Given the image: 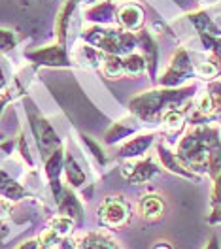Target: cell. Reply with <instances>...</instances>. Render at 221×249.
<instances>
[{
	"instance_id": "obj_34",
	"label": "cell",
	"mask_w": 221,
	"mask_h": 249,
	"mask_svg": "<svg viewBox=\"0 0 221 249\" xmlns=\"http://www.w3.org/2000/svg\"><path fill=\"white\" fill-rule=\"evenodd\" d=\"M210 202L212 206H221V172L214 178V189H212Z\"/></svg>"
},
{
	"instance_id": "obj_26",
	"label": "cell",
	"mask_w": 221,
	"mask_h": 249,
	"mask_svg": "<svg viewBox=\"0 0 221 249\" xmlns=\"http://www.w3.org/2000/svg\"><path fill=\"white\" fill-rule=\"evenodd\" d=\"M74 227H76V221L72 217H66L63 213H61L59 217H53L48 225V229H51L53 232L57 234V236H61V238L70 236L72 231H74Z\"/></svg>"
},
{
	"instance_id": "obj_40",
	"label": "cell",
	"mask_w": 221,
	"mask_h": 249,
	"mask_svg": "<svg viewBox=\"0 0 221 249\" xmlns=\"http://www.w3.org/2000/svg\"><path fill=\"white\" fill-rule=\"evenodd\" d=\"M151 249H172V246L168 242H157V244H153Z\"/></svg>"
},
{
	"instance_id": "obj_29",
	"label": "cell",
	"mask_w": 221,
	"mask_h": 249,
	"mask_svg": "<svg viewBox=\"0 0 221 249\" xmlns=\"http://www.w3.org/2000/svg\"><path fill=\"white\" fill-rule=\"evenodd\" d=\"M218 72H220V68H218V62L216 61H204V62H201L199 66H195V74L204 79L216 78Z\"/></svg>"
},
{
	"instance_id": "obj_5",
	"label": "cell",
	"mask_w": 221,
	"mask_h": 249,
	"mask_svg": "<svg viewBox=\"0 0 221 249\" xmlns=\"http://www.w3.org/2000/svg\"><path fill=\"white\" fill-rule=\"evenodd\" d=\"M96 217L102 227L119 229V227L127 225L130 219V204L127 202L123 196H117V195L108 196L98 206Z\"/></svg>"
},
{
	"instance_id": "obj_15",
	"label": "cell",
	"mask_w": 221,
	"mask_h": 249,
	"mask_svg": "<svg viewBox=\"0 0 221 249\" xmlns=\"http://www.w3.org/2000/svg\"><path fill=\"white\" fill-rule=\"evenodd\" d=\"M76 6H78V0H66V2L63 4V8L59 10V14H57L55 34H57V40H59L61 46H66L68 29H70L72 17H74V12H76Z\"/></svg>"
},
{
	"instance_id": "obj_23",
	"label": "cell",
	"mask_w": 221,
	"mask_h": 249,
	"mask_svg": "<svg viewBox=\"0 0 221 249\" xmlns=\"http://www.w3.org/2000/svg\"><path fill=\"white\" fill-rule=\"evenodd\" d=\"M134 130H136V126L125 123V121H117V123L111 124V128L106 132L104 142H106L108 145H113V143H117V142L127 140L130 134H134Z\"/></svg>"
},
{
	"instance_id": "obj_9",
	"label": "cell",
	"mask_w": 221,
	"mask_h": 249,
	"mask_svg": "<svg viewBox=\"0 0 221 249\" xmlns=\"http://www.w3.org/2000/svg\"><path fill=\"white\" fill-rule=\"evenodd\" d=\"M44 172H46V178L51 187V193H53V198L57 200L63 185H61V174L64 172V149L59 147L57 151H53L51 155L46 159V164H44Z\"/></svg>"
},
{
	"instance_id": "obj_44",
	"label": "cell",
	"mask_w": 221,
	"mask_h": 249,
	"mask_svg": "<svg viewBox=\"0 0 221 249\" xmlns=\"http://www.w3.org/2000/svg\"><path fill=\"white\" fill-rule=\"evenodd\" d=\"M78 2H79V0H78Z\"/></svg>"
},
{
	"instance_id": "obj_18",
	"label": "cell",
	"mask_w": 221,
	"mask_h": 249,
	"mask_svg": "<svg viewBox=\"0 0 221 249\" xmlns=\"http://www.w3.org/2000/svg\"><path fill=\"white\" fill-rule=\"evenodd\" d=\"M0 196L10 200V202H17V200H23L29 196L27 189L17 183L16 179H12L4 170H0Z\"/></svg>"
},
{
	"instance_id": "obj_4",
	"label": "cell",
	"mask_w": 221,
	"mask_h": 249,
	"mask_svg": "<svg viewBox=\"0 0 221 249\" xmlns=\"http://www.w3.org/2000/svg\"><path fill=\"white\" fill-rule=\"evenodd\" d=\"M27 115H29L32 136L36 140V145H38V151H40L42 159H48L53 151H57L59 147H63V142L59 138V134L55 132V128L36 109V106L32 102H27Z\"/></svg>"
},
{
	"instance_id": "obj_19",
	"label": "cell",
	"mask_w": 221,
	"mask_h": 249,
	"mask_svg": "<svg viewBox=\"0 0 221 249\" xmlns=\"http://www.w3.org/2000/svg\"><path fill=\"white\" fill-rule=\"evenodd\" d=\"M64 176H66V181L72 189H79L87 181V176H85V172L81 170L78 160L70 153H66V151H64Z\"/></svg>"
},
{
	"instance_id": "obj_31",
	"label": "cell",
	"mask_w": 221,
	"mask_h": 249,
	"mask_svg": "<svg viewBox=\"0 0 221 249\" xmlns=\"http://www.w3.org/2000/svg\"><path fill=\"white\" fill-rule=\"evenodd\" d=\"M17 46L16 32L8 31V29H0V53H8Z\"/></svg>"
},
{
	"instance_id": "obj_21",
	"label": "cell",
	"mask_w": 221,
	"mask_h": 249,
	"mask_svg": "<svg viewBox=\"0 0 221 249\" xmlns=\"http://www.w3.org/2000/svg\"><path fill=\"white\" fill-rule=\"evenodd\" d=\"M78 249H121L119 244H115L108 234L91 232L87 234L78 244Z\"/></svg>"
},
{
	"instance_id": "obj_11",
	"label": "cell",
	"mask_w": 221,
	"mask_h": 249,
	"mask_svg": "<svg viewBox=\"0 0 221 249\" xmlns=\"http://www.w3.org/2000/svg\"><path fill=\"white\" fill-rule=\"evenodd\" d=\"M157 157H159V160H161V164L168 172H172V174L180 176V178H185V179H199V176L193 174V172L184 164V160L178 157V153L168 151L163 143L157 145Z\"/></svg>"
},
{
	"instance_id": "obj_1",
	"label": "cell",
	"mask_w": 221,
	"mask_h": 249,
	"mask_svg": "<svg viewBox=\"0 0 221 249\" xmlns=\"http://www.w3.org/2000/svg\"><path fill=\"white\" fill-rule=\"evenodd\" d=\"M178 157L193 174H210L216 178L221 172V140L218 128L199 124L178 143Z\"/></svg>"
},
{
	"instance_id": "obj_25",
	"label": "cell",
	"mask_w": 221,
	"mask_h": 249,
	"mask_svg": "<svg viewBox=\"0 0 221 249\" xmlns=\"http://www.w3.org/2000/svg\"><path fill=\"white\" fill-rule=\"evenodd\" d=\"M184 121H185V113L184 109H168L163 113L161 117V123L165 126L166 132H176L184 126Z\"/></svg>"
},
{
	"instance_id": "obj_12",
	"label": "cell",
	"mask_w": 221,
	"mask_h": 249,
	"mask_svg": "<svg viewBox=\"0 0 221 249\" xmlns=\"http://www.w3.org/2000/svg\"><path fill=\"white\" fill-rule=\"evenodd\" d=\"M153 140H155V134H140L136 138H130L129 142H125L119 149L117 157L119 159H138V157L146 155V151L153 145Z\"/></svg>"
},
{
	"instance_id": "obj_14",
	"label": "cell",
	"mask_w": 221,
	"mask_h": 249,
	"mask_svg": "<svg viewBox=\"0 0 221 249\" xmlns=\"http://www.w3.org/2000/svg\"><path fill=\"white\" fill-rule=\"evenodd\" d=\"M115 14L117 6L113 4V0H102L85 12V19L93 25H110L111 21H115Z\"/></svg>"
},
{
	"instance_id": "obj_32",
	"label": "cell",
	"mask_w": 221,
	"mask_h": 249,
	"mask_svg": "<svg viewBox=\"0 0 221 249\" xmlns=\"http://www.w3.org/2000/svg\"><path fill=\"white\" fill-rule=\"evenodd\" d=\"M197 109H199V113L204 115V117L214 115V102H212V96L208 94V91L197 98Z\"/></svg>"
},
{
	"instance_id": "obj_27",
	"label": "cell",
	"mask_w": 221,
	"mask_h": 249,
	"mask_svg": "<svg viewBox=\"0 0 221 249\" xmlns=\"http://www.w3.org/2000/svg\"><path fill=\"white\" fill-rule=\"evenodd\" d=\"M100 66L108 78H119L123 74V57L121 55H104Z\"/></svg>"
},
{
	"instance_id": "obj_30",
	"label": "cell",
	"mask_w": 221,
	"mask_h": 249,
	"mask_svg": "<svg viewBox=\"0 0 221 249\" xmlns=\"http://www.w3.org/2000/svg\"><path fill=\"white\" fill-rule=\"evenodd\" d=\"M208 94L214 102V115L221 119V81H212L208 85Z\"/></svg>"
},
{
	"instance_id": "obj_36",
	"label": "cell",
	"mask_w": 221,
	"mask_h": 249,
	"mask_svg": "<svg viewBox=\"0 0 221 249\" xmlns=\"http://www.w3.org/2000/svg\"><path fill=\"white\" fill-rule=\"evenodd\" d=\"M210 225H221V206H212V213L208 217Z\"/></svg>"
},
{
	"instance_id": "obj_43",
	"label": "cell",
	"mask_w": 221,
	"mask_h": 249,
	"mask_svg": "<svg viewBox=\"0 0 221 249\" xmlns=\"http://www.w3.org/2000/svg\"><path fill=\"white\" fill-rule=\"evenodd\" d=\"M40 249H55V248H48V246H40Z\"/></svg>"
},
{
	"instance_id": "obj_10",
	"label": "cell",
	"mask_w": 221,
	"mask_h": 249,
	"mask_svg": "<svg viewBox=\"0 0 221 249\" xmlns=\"http://www.w3.org/2000/svg\"><path fill=\"white\" fill-rule=\"evenodd\" d=\"M115 21L119 23V27L123 31L129 32H138L144 27V21H146V14H144L142 6L130 2V4H123L117 8V14H115Z\"/></svg>"
},
{
	"instance_id": "obj_2",
	"label": "cell",
	"mask_w": 221,
	"mask_h": 249,
	"mask_svg": "<svg viewBox=\"0 0 221 249\" xmlns=\"http://www.w3.org/2000/svg\"><path fill=\"white\" fill-rule=\"evenodd\" d=\"M195 93V85L182 87V89H168L163 87L157 91H147L144 94H138L130 100L129 108L134 117L140 121H157L163 117L165 111L168 109H180V106L187 104L189 98Z\"/></svg>"
},
{
	"instance_id": "obj_22",
	"label": "cell",
	"mask_w": 221,
	"mask_h": 249,
	"mask_svg": "<svg viewBox=\"0 0 221 249\" xmlns=\"http://www.w3.org/2000/svg\"><path fill=\"white\" fill-rule=\"evenodd\" d=\"M189 21L193 23L195 31L199 34H210V36H220L221 31L216 27V23L212 21V17L208 16L206 12H195L189 14Z\"/></svg>"
},
{
	"instance_id": "obj_39",
	"label": "cell",
	"mask_w": 221,
	"mask_h": 249,
	"mask_svg": "<svg viewBox=\"0 0 221 249\" xmlns=\"http://www.w3.org/2000/svg\"><path fill=\"white\" fill-rule=\"evenodd\" d=\"M204 249H220V240H218V236H216V234H212V236H210V240H208V244H206Z\"/></svg>"
},
{
	"instance_id": "obj_13",
	"label": "cell",
	"mask_w": 221,
	"mask_h": 249,
	"mask_svg": "<svg viewBox=\"0 0 221 249\" xmlns=\"http://www.w3.org/2000/svg\"><path fill=\"white\" fill-rule=\"evenodd\" d=\"M138 46L142 49V57L146 64H147V74H149V79H155L157 76V44L153 40V36L149 32H140L138 34Z\"/></svg>"
},
{
	"instance_id": "obj_6",
	"label": "cell",
	"mask_w": 221,
	"mask_h": 249,
	"mask_svg": "<svg viewBox=\"0 0 221 249\" xmlns=\"http://www.w3.org/2000/svg\"><path fill=\"white\" fill-rule=\"evenodd\" d=\"M191 76H195V66L191 62L189 53L185 49H178L174 53L170 64H168V70L159 78V85L168 87V89H176L185 79H189Z\"/></svg>"
},
{
	"instance_id": "obj_28",
	"label": "cell",
	"mask_w": 221,
	"mask_h": 249,
	"mask_svg": "<svg viewBox=\"0 0 221 249\" xmlns=\"http://www.w3.org/2000/svg\"><path fill=\"white\" fill-rule=\"evenodd\" d=\"M201 44L206 51H212L216 55V59L221 61V38L220 36H210V34H199Z\"/></svg>"
},
{
	"instance_id": "obj_20",
	"label": "cell",
	"mask_w": 221,
	"mask_h": 249,
	"mask_svg": "<svg viewBox=\"0 0 221 249\" xmlns=\"http://www.w3.org/2000/svg\"><path fill=\"white\" fill-rule=\"evenodd\" d=\"M102 57H104V53L98 51L96 47L89 46V44L78 47L76 53H74L76 62L81 64V66H85V68H89V70H93V68H96V66H100V64H102Z\"/></svg>"
},
{
	"instance_id": "obj_8",
	"label": "cell",
	"mask_w": 221,
	"mask_h": 249,
	"mask_svg": "<svg viewBox=\"0 0 221 249\" xmlns=\"http://www.w3.org/2000/svg\"><path fill=\"white\" fill-rule=\"evenodd\" d=\"M157 174L159 168L153 159H144V160H138V162H127L125 166L121 168V176L132 185H144L151 178H155Z\"/></svg>"
},
{
	"instance_id": "obj_16",
	"label": "cell",
	"mask_w": 221,
	"mask_h": 249,
	"mask_svg": "<svg viewBox=\"0 0 221 249\" xmlns=\"http://www.w3.org/2000/svg\"><path fill=\"white\" fill-rule=\"evenodd\" d=\"M57 204H59V210H61L63 215L72 217L78 225L83 221V208H81L78 196L74 195L72 189H64L63 187V191H61V195L57 198Z\"/></svg>"
},
{
	"instance_id": "obj_17",
	"label": "cell",
	"mask_w": 221,
	"mask_h": 249,
	"mask_svg": "<svg viewBox=\"0 0 221 249\" xmlns=\"http://www.w3.org/2000/svg\"><path fill=\"white\" fill-rule=\"evenodd\" d=\"M138 215L147 221H155L165 213V200L159 195H144L138 200Z\"/></svg>"
},
{
	"instance_id": "obj_35",
	"label": "cell",
	"mask_w": 221,
	"mask_h": 249,
	"mask_svg": "<svg viewBox=\"0 0 221 249\" xmlns=\"http://www.w3.org/2000/svg\"><path fill=\"white\" fill-rule=\"evenodd\" d=\"M19 151H21V155H23V159L29 162L32 166V159H31V153H29V147H27V140H25V136L21 134L19 136Z\"/></svg>"
},
{
	"instance_id": "obj_33",
	"label": "cell",
	"mask_w": 221,
	"mask_h": 249,
	"mask_svg": "<svg viewBox=\"0 0 221 249\" xmlns=\"http://www.w3.org/2000/svg\"><path fill=\"white\" fill-rule=\"evenodd\" d=\"M81 142L85 143V147L91 151V155L95 157L96 160H98V164H106V155L102 153V149H100V145L96 143L95 140H91L89 136H85V134H81Z\"/></svg>"
},
{
	"instance_id": "obj_24",
	"label": "cell",
	"mask_w": 221,
	"mask_h": 249,
	"mask_svg": "<svg viewBox=\"0 0 221 249\" xmlns=\"http://www.w3.org/2000/svg\"><path fill=\"white\" fill-rule=\"evenodd\" d=\"M144 72H147V64H146L142 55L129 53V55L123 57V74H127V76H140Z\"/></svg>"
},
{
	"instance_id": "obj_7",
	"label": "cell",
	"mask_w": 221,
	"mask_h": 249,
	"mask_svg": "<svg viewBox=\"0 0 221 249\" xmlns=\"http://www.w3.org/2000/svg\"><path fill=\"white\" fill-rule=\"evenodd\" d=\"M27 59L38 66H49V68H66L70 66V59L64 46L55 44V46H46L34 51H27Z\"/></svg>"
},
{
	"instance_id": "obj_37",
	"label": "cell",
	"mask_w": 221,
	"mask_h": 249,
	"mask_svg": "<svg viewBox=\"0 0 221 249\" xmlns=\"http://www.w3.org/2000/svg\"><path fill=\"white\" fill-rule=\"evenodd\" d=\"M14 202H10V200H6V198H0V219L8 217L10 213H12V206Z\"/></svg>"
},
{
	"instance_id": "obj_42",
	"label": "cell",
	"mask_w": 221,
	"mask_h": 249,
	"mask_svg": "<svg viewBox=\"0 0 221 249\" xmlns=\"http://www.w3.org/2000/svg\"><path fill=\"white\" fill-rule=\"evenodd\" d=\"M6 87V79H4V74H2V66H0V89Z\"/></svg>"
},
{
	"instance_id": "obj_3",
	"label": "cell",
	"mask_w": 221,
	"mask_h": 249,
	"mask_svg": "<svg viewBox=\"0 0 221 249\" xmlns=\"http://www.w3.org/2000/svg\"><path fill=\"white\" fill-rule=\"evenodd\" d=\"M85 44L96 47L104 55H129L138 46V36L123 29H104V25H93L83 31Z\"/></svg>"
},
{
	"instance_id": "obj_41",
	"label": "cell",
	"mask_w": 221,
	"mask_h": 249,
	"mask_svg": "<svg viewBox=\"0 0 221 249\" xmlns=\"http://www.w3.org/2000/svg\"><path fill=\"white\" fill-rule=\"evenodd\" d=\"M8 100H10V96H8V94H6V96H2V98H0V115H2V111H4V106H6V104H8Z\"/></svg>"
},
{
	"instance_id": "obj_38",
	"label": "cell",
	"mask_w": 221,
	"mask_h": 249,
	"mask_svg": "<svg viewBox=\"0 0 221 249\" xmlns=\"http://www.w3.org/2000/svg\"><path fill=\"white\" fill-rule=\"evenodd\" d=\"M17 249H40V242L38 240H29V242L21 244Z\"/></svg>"
}]
</instances>
